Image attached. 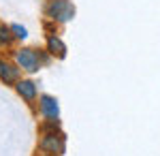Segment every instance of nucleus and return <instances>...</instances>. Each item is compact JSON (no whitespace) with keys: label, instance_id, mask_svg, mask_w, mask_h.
<instances>
[{"label":"nucleus","instance_id":"f03ea898","mask_svg":"<svg viewBox=\"0 0 160 156\" xmlns=\"http://www.w3.org/2000/svg\"><path fill=\"white\" fill-rule=\"evenodd\" d=\"M17 62H19V66L26 69V71L34 73L38 71V56L34 54V49H19L17 51Z\"/></svg>","mask_w":160,"mask_h":156},{"label":"nucleus","instance_id":"f257e3e1","mask_svg":"<svg viewBox=\"0 0 160 156\" xmlns=\"http://www.w3.org/2000/svg\"><path fill=\"white\" fill-rule=\"evenodd\" d=\"M45 13L49 15L51 19H58V22H68L75 15V7L68 0H51L47 4Z\"/></svg>","mask_w":160,"mask_h":156},{"label":"nucleus","instance_id":"1a4fd4ad","mask_svg":"<svg viewBox=\"0 0 160 156\" xmlns=\"http://www.w3.org/2000/svg\"><path fill=\"white\" fill-rule=\"evenodd\" d=\"M0 43H4V45H9L11 43V34H9V28H0Z\"/></svg>","mask_w":160,"mask_h":156},{"label":"nucleus","instance_id":"6e6552de","mask_svg":"<svg viewBox=\"0 0 160 156\" xmlns=\"http://www.w3.org/2000/svg\"><path fill=\"white\" fill-rule=\"evenodd\" d=\"M11 30L15 32V36H17V39H26V36H28V30H26L24 26H19V24H13Z\"/></svg>","mask_w":160,"mask_h":156},{"label":"nucleus","instance_id":"0eeeda50","mask_svg":"<svg viewBox=\"0 0 160 156\" xmlns=\"http://www.w3.org/2000/svg\"><path fill=\"white\" fill-rule=\"evenodd\" d=\"M47 45H49V51H51V54H56L58 58H64V56H66V47H64V43H62L58 36H49Z\"/></svg>","mask_w":160,"mask_h":156},{"label":"nucleus","instance_id":"423d86ee","mask_svg":"<svg viewBox=\"0 0 160 156\" xmlns=\"http://www.w3.org/2000/svg\"><path fill=\"white\" fill-rule=\"evenodd\" d=\"M17 92H19V96H24L26 101H32L37 96V88H34L32 81H19L17 84Z\"/></svg>","mask_w":160,"mask_h":156},{"label":"nucleus","instance_id":"7ed1b4c3","mask_svg":"<svg viewBox=\"0 0 160 156\" xmlns=\"http://www.w3.org/2000/svg\"><path fill=\"white\" fill-rule=\"evenodd\" d=\"M41 150H45V152H51V154H62L64 152V137L62 135H47V137H43V141H41Z\"/></svg>","mask_w":160,"mask_h":156},{"label":"nucleus","instance_id":"39448f33","mask_svg":"<svg viewBox=\"0 0 160 156\" xmlns=\"http://www.w3.org/2000/svg\"><path fill=\"white\" fill-rule=\"evenodd\" d=\"M0 77L4 84H13L17 79V69H13L9 62H0Z\"/></svg>","mask_w":160,"mask_h":156},{"label":"nucleus","instance_id":"20e7f679","mask_svg":"<svg viewBox=\"0 0 160 156\" xmlns=\"http://www.w3.org/2000/svg\"><path fill=\"white\" fill-rule=\"evenodd\" d=\"M41 111H43L47 118H58V113H60L58 103H56L51 96H41Z\"/></svg>","mask_w":160,"mask_h":156}]
</instances>
